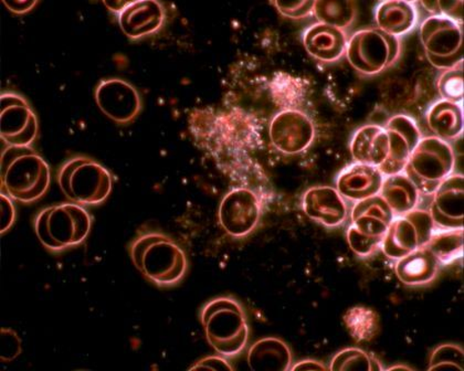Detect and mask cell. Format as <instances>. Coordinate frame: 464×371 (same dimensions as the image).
I'll list each match as a JSON object with an SVG mask.
<instances>
[{
	"label": "cell",
	"instance_id": "cell-1",
	"mask_svg": "<svg viewBox=\"0 0 464 371\" xmlns=\"http://www.w3.org/2000/svg\"><path fill=\"white\" fill-rule=\"evenodd\" d=\"M130 259L150 282L161 288L173 287L188 272L186 254L168 235L145 233L130 245Z\"/></svg>",
	"mask_w": 464,
	"mask_h": 371
},
{
	"label": "cell",
	"instance_id": "cell-2",
	"mask_svg": "<svg viewBox=\"0 0 464 371\" xmlns=\"http://www.w3.org/2000/svg\"><path fill=\"white\" fill-rule=\"evenodd\" d=\"M2 190L24 204L36 202L47 192L50 168L30 147H8L2 154Z\"/></svg>",
	"mask_w": 464,
	"mask_h": 371
},
{
	"label": "cell",
	"instance_id": "cell-3",
	"mask_svg": "<svg viewBox=\"0 0 464 371\" xmlns=\"http://www.w3.org/2000/svg\"><path fill=\"white\" fill-rule=\"evenodd\" d=\"M207 342L226 358L244 352L249 340V325L244 308L230 297L211 300L200 313Z\"/></svg>",
	"mask_w": 464,
	"mask_h": 371
},
{
	"label": "cell",
	"instance_id": "cell-4",
	"mask_svg": "<svg viewBox=\"0 0 464 371\" xmlns=\"http://www.w3.org/2000/svg\"><path fill=\"white\" fill-rule=\"evenodd\" d=\"M91 224L83 205L62 204L43 209L34 219V230L44 248L59 252L82 243L90 233Z\"/></svg>",
	"mask_w": 464,
	"mask_h": 371
},
{
	"label": "cell",
	"instance_id": "cell-5",
	"mask_svg": "<svg viewBox=\"0 0 464 371\" xmlns=\"http://www.w3.org/2000/svg\"><path fill=\"white\" fill-rule=\"evenodd\" d=\"M58 183L65 197L80 205L104 202L112 190V176L107 168L84 157L69 159L60 168Z\"/></svg>",
	"mask_w": 464,
	"mask_h": 371
},
{
	"label": "cell",
	"instance_id": "cell-6",
	"mask_svg": "<svg viewBox=\"0 0 464 371\" xmlns=\"http://www.w3.org/2000/svg\"><path fill=\"white\" fill-rule=\"evenodd\" d=\"M456 157L450 144L436 137L421 138L413 149L403 173L421 195H433L453 174Z\"/></svg>",
	"mask_w": 464,
	"mask_h": 371
},
{
	"label": "cell",
	"instance_id": "cell-7",
	"mask_svg": "<svg viewBox=\"0 0 464 371\" xmlns=\"http://www.w3.org/2000/svg\"><path fill=\"white\" fill-rule=\"evenodd\" d=\"M395 214L380 195L355 204L346 237L353 252L365 258L382 245Z\"/></svg>",
	"mask_w": 464,
	"mask_h": 371
},
{
	"label": "cell",
	"instance_id": "cell-8",
	"mask_svg": "<svg viewBox=\"0 0 464 371\" xmlns=\"http://www.w3.org/2000/svg\"><path fill=\"white\" fill-rule=\"evenodd\" d=\"M345 54L356 71L365 75L380 74L400 58L401 42L380 28L362 29L347 40Z\"/></svg>",
	"mask_w": 464,
	"mask_h": 371
},
{
	"label": "cell",
	"instance_id": "cell-9",
	"mask_svg": "<svg viewBox=\"0 0 464 371\" xmlns=\"http://www.w3.org/2000/svg\"><path fill=\"white\" fill-rule=\"evenodd\" d=\"M420 40L433 67L447 70L463 62L464 36L460 23L436 14L423 20Z\"/></svg>",
	"mask_w": 464,
	"mask_h": 371
},
{
	"label": "cell",
	"instance_id": "cell-10",
	"mask_svg": "<svg viewBox=\"0 0 464 371\" xmlns=\"http://www.w3.org/2000/svg\"><path fill=\"white\" fill-rule=\"evenodd\" d=\"M435 230L427 210L413 209L395 215L382 243V252L392 260H400L418 249L425 248Z\"/></svg>",
	"mask_w": 464,
	"mask_h": 371
},
{
	"label": "cell",
	"instance_id": "cell-11",
	"mask_svg": "<svg viewBox=\"0 0 464 371\" xmlns=\"http://www.w3.org/2000/svg\"><path fill=\"white\" fill-rule=\"evenodd\" d=\"M261 217L258 195L248 188L232 189L219 207V222L232 237L241 238L254 232Z\"/></svg>",
	"mask_w": 464,
	"mask_h": 371
},
{
	"label": "cell",
	"instance_id": "cell-12",
	"mask_svg": "<svg viewBox=\"0 0 464 371\" xmlns=\"http://www.w3.org/2000/svg\"><path fill=\"white\" fill-rule=\"evenodd\" d=\"M269 135L272 145L279 152L295 155L311 147L315 128L305 113L299 109H285L272 119Z\"/></svg>",
	"mask_w": 464,
	"mask_h": 371
},
{
	"label": "cell",
	"instance_id": "cell-13",
	"mask_svg": "<svg viewBox=\"0 0 464 371\" xmlns=\"http://www.w3.org/2000/svg\"><path fill=\"white\" fill-rule=\"evenodd\" d=\"M2 139L9 147H30L38 134V119L26 100L16 93L2 94Z\"/></svg>",
	"mask_w": 464,
	"mask_h": 371
},
{
	"label": "cell",
	"instance_id": "cell-14",
	"mask_svg": "<svg viewBox=\"0 0 464 371\" xmlns=\"http://www.w3.org/2000/svg\"><path fill=\"white\" fill-rule=\"evenodd\" d=\"M384 128L390 142V153L380 169L384 176H390L403 172L413 149L422 138L415 119L408 115H395Z\"/></svg>",
	"mask_w": 464,
	"mask_h": 371
},
{
	"label": "cell",
	"instance_id": "cell-15",
	"mask_svg": "<svg viewBox=\"0 0 464 371\" xmlns=\"http://www.w3.org/2000/svg\"><path fill=\"white\" fill-rule=\"evenodd\" d=\"M101 111L114 122L129 124L142 109V101L132 84L122 79L103 80L95 90Z\"/></svg>",
	"mask_w": 464,
	"mask_h": 371
},
{
	"label": "cell",
	"instance_id": "cell-16",
	"mask_svg": "<svg viewBox=\"0 0 464 371\" xmlns=\"http://www.w3.org/2000/svg\"><path fill=\"white\" fill-rule=\"evenodd\" d=\"M464 179L460 174H451L439 186L430 207L435 229H463Z\"/></svg>",
	"mask_w": 464,
	"mask_h": 371
},
{
	"label": "cell",
	"instance_id": "cell-17",
	"mask_svg": "<svg viewBox=\"0 0 464 371\" xmlns=\"http://www.w3.org/2000/svg\"><path fill=\"white\" fill-rule=\"evenodd\" d=\"M302 209L307 217L329 228L340 227L347 218L345 199L330 186L307 189L302 197Z\"/></svg>",
	"mask_w": 464,
	"mask_h": 371
},
{
	"label": "cell",
	"instance_id": "cell-18",
	"mask_svg": "<svg viewBox=\"0 0 464 371\" xmlns=\"http://www.w3.org/2000/svg\"><path fill=\"white\" fill-rule=\"evenodd\" d=\"M384 178L380 168L355 162L337 176L336 189L343 198L358 203L380 195Z\"/></svg>",
	"mask_w": 464,
	"mask_h": 371
},
{
	"label": "cell",
	"instance_id": "cell-19",
	"mask_svg": "<svg viewBox=\"0 0 464 371\" xmlns=\"http://www.w3.org/2000/svg\"><path fill=\"white\" fill-rule=\"evenodd\" d=\"M165 19L164 8L154 0L128 2L119 14V23L126 36L139 39L158 32Z\"/></svg>",
	"mask_w": 464,
	"mask_h": 371
},
{
	"label": "cell",
	"instance_id": "cell-20",
	"mask_svg": "<svg viewBox=\"0 0 464 371\" xmlns=\"http://www.w3.org/2000/svg\"><path fill=\"white\" fill-rule=\"evenodd\" d=\"M304 44L313 58L322 62H334L346 52L347 36L344 30L317 23L305 30Z\"/></svg>",
	"mask_w": 464,
	"mask_h": 371
},
{
	"label": "cell",
	"instance_id": "cell-21",
	"mask_svg": "<svg viewBox=\"0 0 464 371\" xmlns=\"http://www.w3.org/2000/svg\"><path fill=\"white\" fill-rule=\"evenodd\" d=\"M350 149L356 163L380 168L390 153L385 128L371 124L358 128L351 139Z\"/></svg>",
	"mask_w": 464,
	"mask_h": 371
},
{
	"label": "cell",
	"instance_id": "cell-22",
	"mask_svg": "<svg viewBox=\"0 0 464 371\" xmlns=\"http://www.w3.org/2000/svg\"><path fill=\"white\" fill-rule=\"evenodd\" d=\"M375 20L377 28L398 38L416 26L417 9L415 4L411 2L388 0L377 5Z\"/></svg>",
	"mask_w": 464,
	"mask_h": 371
},
{
	"label": "cell",
	"instance_id": "cell-23",
	"mask_svg": "<svg viewBox=\"0 0 464 371\" xmlns=\"http://www.w3.org/2000/svg\"><path fill=\"white\" fill-rule=\"evenodd\" d=\"M439 267L436 258L425 247L397 260L395 271L401 283L420 287L436 279Z\"/></svg>",
	"mask_w": 464,
	"mask_h": 371
},
{
	"label": "cell",
	"instance_id": "cell-24",
	"mask_svg": "<svg viewBox=\"0 0 464 371\" xmlns=\"http://www.w3.org/2000/svg\"><path fill=\"white\" fill-rule=\"evenodd\" d=\"M249 367L254 371H286L292 367V353L284 340L262 338L251 346Z\"/></svg>",
	"mask_w": 464,
	"mask_h": 371
},
{
	"label": "cell",
	"instance_id": "cell-25",
	"mask_svg": "<svg viewBox=\"0 0 464 371\" xmlns=\"http://www.w3.org/2000/svg\"><path fill=\"white\" fill-rule=\"evenodd\" d=\"M427 123L436 138L453 140L463 133V109L461 104L440 100L433 103L427 112Z\"/></svg>",
	"mask_w": 464,
	"mask_h": 371
},
{
	"label": "cell",
	"instance_id": "cell-26",
	"mask_svg": "<svg viewBox=\"0 0 464 371\" xmlns=\"http://www.w3.org/2000/svg\"><path fill=\"white\" fill-rule=\"evenodd\" d=\"M420 192L405 173L385 176L380 195L395 215L411 212L420 202Z\"/></svg>",
	"mask_w": 464,
	"mask_h": 371
},
{
	"label": "cell",
	"instance_id": "cell-27",
	"mask_svg": "<svg viewBox=\"0 0 464 371\" xmlns=\"http://www.w3.org/2000/svg\"><path fill=\"white\" fill-rule=\"evenodd\" d=\"M439 265H449L463 257V229L433 230L426 245Z\"/></svg>",
	"mask_w": 464,
	"mask_h": 371
},
{
	"label": "cell",
	"instance_id": "cell-28",
	"mask_svg": "<svg viewBox=\"0 0 464 371\" xmlns=\"http://www.w3.org/2000/svg\"><path fill=\"white\" fill-rule=\"evenodd\" d=\"M357 5L351 0H317L313 14L319 23L344 29L354 22Z\"/></svg>",
	"mask_w": 464,
	"mask_h": 371
},
{
	"label": "cell",
	"instance_id": "cell-29",
	"mask_svg": "<svg viewBox=\"0 0 464 371\" xmlns=\"http://www.w3.org/2000/svg\"><path fill=\"white\" fill-rule=\"evenodd\" d=\"M348 332L357 342H368L375 338L380 330V319L370 309L357 307L351 309L344 316Z\"/></svg>",
	"mask_w": 464,
	"mask_h": 371
},
{
	"label": "cell",
	"instance_id": "cell-30",
	"mask_svg": "<svg viewBox=\"0 0 464 371\" xmlns=\"http://www.w3.org/2000/svg\"><path fill=\"white\" fill-rule=\"evenodd\" d=\"M330 370L332 371H372L382 367L374 357L361 348H346L333 357Z\"/></svg>",
	"mask_w": 464,
	"mask_h": 371
},
{
	"label": "cell",
	"instance_id": "cell-31",
	"mask_svg": "<svg viewBox=\"0 0 464 371\" xmlns=\"http://www.w3.org/2000/svg\"><path fill=\"white\" fill-rule=\"evenodd\" d=\"M463 62L447 69L438 79V92L441 100L461 104L463 101Z\"/></svg>",
	"mask_w": 464,
	"mask_h": 371
},
{
	"label": "cell",
	"instance_id": "cell-32",
	"mask_svg": "<svg viewBox=\"0 0 464 371\" xmlns=\"http://www.w3.org/2000/svg\"><path fill=\"white\" fill-rule=\"evenodd\" d=\"M464 353L460 346L445 344L433 350L428 370H463Z\"/></svg>",
	"mask_w": 464,
	"mask_h": 371
},
{
	"label": "cell",
	"instance_id": "cell-33",
	"mask_svg": "<svg viewBox=\"0 0 464 371\" xmlns=\"http://www.w3.org/2000/svg\"><path fill=\"white\" fill-rule=\"evenodd\" d=\"M314 3L311 0L301 2H275L277 12L291 19H301L309 16L314 9Z\"/></svg>",
	"mask_w": 464,
	"mask_h": 371
},
{
	"label": "cell",
	"instance_id": "cell-34",
	"mask_svg": "<svg viewBox=\"0 0 464 371\" xmlns=\"http://www.w3.org/2000/svg\"><path fill=\"white\" fill-rule=\"evenodd\" d=\"M210 369V370H232L234 367L229 364L224 356H209L197 362L190 370Z\"/></svg>",
	"mask_w": 464,
	"mask_h": 371
},
{
	"label": "cell",
	"instance_id": "cell-35",
	"mask_svg": "<svg viewBox=\"0 0 464 371\" xmlns=\"http://www.w3.org/2000/svg\"><path fill=\"white\" fill-rule=\"evenodd\" d=\"M439 14L463 22V2H438Z\"/></svg>",
	"mask_w": 464,
	"mask_h": 371
},
{
	"label": "cell",
	"instance_id": "cell-36",
	"mask_svg": "<svg viewBox=\"0 0 464 371\" xmlns=\"http://www.w3.org/2000/svg\"><path fill=\"white\" fill-rule=\"evenodd\" d=\"M14 222V207L6 194L2 193V233L7 232Z\"/></svg>",
	"mask_w": 464,
	"mask_h": 371
},
{
	"label": "cell",
	"instance_id": "cell-37",
	"mask_svg": "<svg viewBox=\"0 0 464 371\" xmlns=\"http://www.w3.org/2000/svg\"><path fill=\"white\" fill-rule=\"evenodd\" d=\"M326 369H327L326 366L323 365L320 362H317V360L305 359V360H301V362L296 363L295 365L292 366L290 370H301V371L302 370H304V371L322 370V371H324Z\"/></svg>",
	"mask_w": 464,
	"mask_h": 371
},
{
	"label": "cell",
	"instance_id": "cell-38",
	"mask_svg": "<svg viewBox=\"0 0 464 371\" xmlns=\"http://www.w3.org/2000/svg\"><path fill=\"white\" fill-rule=\"evenodd\" d=\"M6 6L10 8V10H13L14 13H26L28 10L32 9L34 5H36V2H4Z\"/></svg>",
	"mask_w": 464,
	"mask_h": 371
},
{
	"label": "cell",
	"instance_id": "cell-39",
	"mask_svg": "<svg viewBox=\"0 0 464 371\" xmlns=\"http://www.w3.org/2000/svg\"><path fill=\"white\" fill-rule=\"evenodd\" d=\"M396 369L411 370V368L407 367V366H393V367L388 368L387 370H396Z\"/></svg>",
	"mask_w": 464,
	"mask_h": 371
}]
</instances>
